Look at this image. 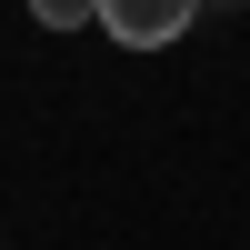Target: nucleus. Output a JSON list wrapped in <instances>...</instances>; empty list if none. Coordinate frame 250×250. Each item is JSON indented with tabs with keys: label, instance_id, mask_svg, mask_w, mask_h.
Masks as SVG:
<instances>
[{
	"label": "nucleus",
	"instance_id": "nucleus-1",
	"mask_svg": "<svg viewBox=\"0 0 250 250\" xmlns=\"http://www.w3.org/2000/svg\"><path fill=\"white\" fill-rule=\"evenodd\" d=\"M190 20H200V0H100V30L120 50H170Z\"/></svg>",
	"mask_w": 250,
	"mask_h": 250
},
{
	"label": "nucleus",
	"instance_id": "nucleus-2",
	"mask_svg": "<svg viewBox=\"0 0 250 250\" xmlns=\"http://www.w3.org/2000/svg\"><path fill=\"white\" fill-rule=\"evenodd\" d=\"M40 30H100V0H30Z\"/></svg>",
	"mask_w": 250,
	"mask_h": 250
}]
</instances>
